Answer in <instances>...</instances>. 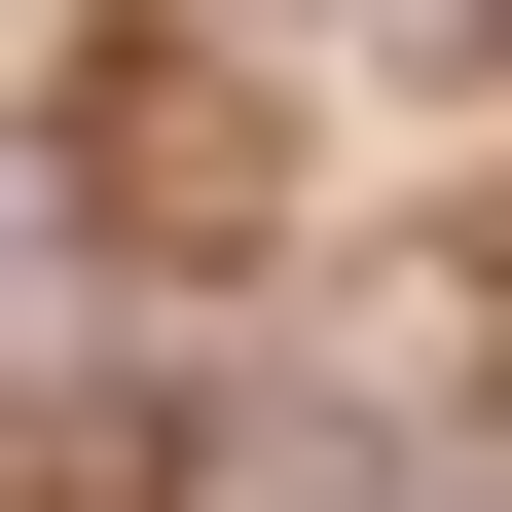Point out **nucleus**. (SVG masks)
<instances>
[{
    "mask_svg": "<svg viewBox=\"0 0 512 512\" xmlns=\"http://www.w3.org/2000/svg\"><path fill=\"white\" fill-rule=\"evenodd\" d=\"M37 220H74L110 293H220V256L293 220V110H256L220 37H74V110H37Z\"/></svg>",
    "mask_w": 512,
    "mask_h": 512,
    "instance_id": "1",
    "label": "nucleus"
}]
</instances>
